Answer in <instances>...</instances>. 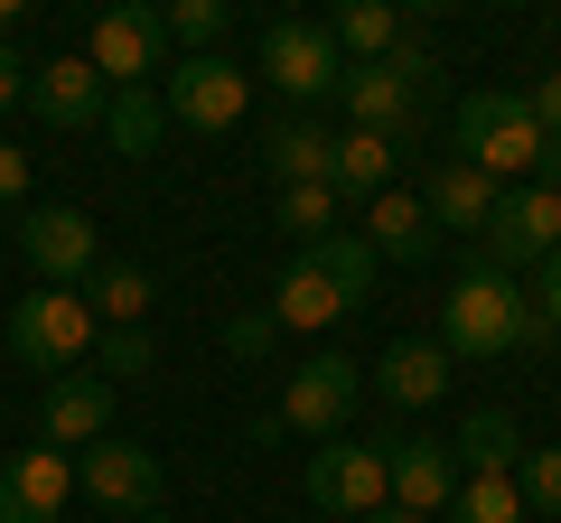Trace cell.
Segmentation results:
<instances>
[{"label": "cell", "instance_id": "cell-14", "mask_svg": "<svg viewBox=\"0 0 561 523\" xmlns=\"http://www.w3.org/2000/svg\"><path fill=\"white\" fill-rule=\"evenodd\" d=\"M113 440V383L103 374H57L38 403V449H94Z\"/></svg>", "mask_w": 561, "mask_h": 523}, {"label": "cell", "instance_id": "cell-39", "mask_svg": "<svg viewBox=\"0 0 561 523\" xmlns=\"http://www.w3.org/2000/svg\"><path fill=\"white\" fill-rule=\"evenodd\" d=\"M10 28H20V0H0V47H10Z\"/></svg>", "mask_w": 561, "mask_h": 523}, {"label": "cell", "instance_id": "cell-19", "mask_svg": "<svg viewBox=\"0 0 561 523\" xmlns=\"http://www.w3.org/2000/svg\"><path fill=\"white\" fill-rule=\"evenodd\" d=\"M496 197H505V187L486 178V168H468V160H440V168H431V187H421V206H431L440 234H486Z\"/></svg>", "mask_w": 561, "mask_h": 523}, {"label": "cell", "instance_id": "cell-17", "mask_svg": "<svg viewBox=\"0 0 561 523\" xmlns=\"http://www.w3.org/2000/svg\"><path fill=\"white\" fill-rule=\"evenodd\" d=\"M383 393V403H402V411H421V403H440L449 393V346L440 337H393L375 356V374H365Z\"/></svg>", "mask_w": 561, "mask_h": 523}, {"label": "cell", "instance_id": "cell-16", "mask_svg": "<svg viewBox=\"0 0 561 523\" xmlns=\"http://www.w3.org/2000/svg\"><path fill=\"white\" fill-rule=\"evenodd\" d=\"M66 496H76L66 449H20V458L0 467V523H57Z\"/></svg>", "mask_w": 561, "mask_h": 523}, {"label": "cell", "instance_id": "cell-20", "mask_svg": "<svg viewBox=\"0 0 561 523\" xmlns=\"http://www.w3.org/2000/svg\"><path fill=\"white\" fill-rule=\"evenodd\" d=\"M262 160H272V187H328V168H337V131H319L309 113H290V121H272Z\"/></svg>", "mask_w": 561, "mask_h": 523}, {"label": "cell", "instance_id": "cell-18", "mask_svg": "<svg viewBox=\"0 0 561 523\" xmlns=\"http://www.w3.org/2000/svg\"><path fill=\"white\" fill-rule=\"evenodd\" d=\"M346 300L337 281L319 271V253H290L280 262V281H272V327H290V337H319V327H337Z\"/></svg>", "mask_w": 561, "mask_h": 523}, {"label": "cell", "instance_id": "cell-3", "mask_svg": "<svg viewBox=\"0 0 561 523\" xmlns=\"http://www.w3.org/2000/svg\"><path fill=\"white\" fill-rule=\"evenodd\" d=\"M356 393H365V364L356 356H309L300 374L280 383V403L262 411V440H280V430H300V440H346V421H356Z\"/></svg>", "mask_w": 561, "mask_h": 523}, {"label": "cell", "instance_id": "cell-23", "mask_svg": "<svg viewBox=\"0 0 561 523\" xmlns=\"http://www.w3.org/2000/svg\"><path fill=\"white\" fill-rule=\"evenodd\" d=\"M328 38H337L346 66H383V57L402 47V10H393V0H337Z\"/></svg>", "mask_w": 561, "mask_h": 523}, {"label": "cell", "instance_id": "cell-15", "mask_svg": "<svg viewBox=\"0 0 561 523\" xmlns=\"http://www.w3.org/2000/svg\"><path fill=\"white\" fill-rule=\"evenodd\" d=\"M383 467H393V504L402 514H449V496H459V458H449L440 440H402V430H383Z\"/></svg>", "mask_w": 561, "mask_h": 523}, {"label": "cell", "instance_id": "cell-37", "mask_svg": "<svg viewBox=\"0 0 561 523\" xmlns=\"http://www.w3.org/2000/svg\"><path fill=\"white\" fill-rule=\"evenodd\" d=\"M10 103H28V66L0 47V113H10Z\"/></svg>", "mask_w": 561, "mask_h": 523}, {"label": "cell", "instance_id": "cell-11", "mask_svg": "<svg viewBox=\"0 0 561 523\" xmlns=\"http://www.w3.org/2000/svg\"><path fill=\"white\" fill-rule=\"evenodd\" d=\"M20 253H28V271H38V290H84L103 271L94 216H76V206H38V216L20 224Z\"/></svg>", "mask_w": 561, "mask_h": 523}, {"label": "cell", "instance_id": "cell-36", "mask_svg": "<svg viewBox=\"0 0 561 523\" xmlns=\"http://www.w3.org/2000/svg\"><path fill=\"white\" fill-rule=\"evenodd\" d=\"M20 197H28V150L0 141V206H20Z\"/></svg>", "mask_w": 561, "mask_h": 523}, {"label": "cell", "instance_id": "cell-28", "mask_svg": "<svg viewBox=\"0 0 561 523\" xmlns=\"http://www.w3.org/2000/svg\"><path fill=\"white\" fill-rule=\"evenodd\" d=\"M440 523H524V486L515 477H459Z\"/></svg>", "mask_w": 561, "mask_h": 523}, {"label": "cell", "instance_id": "cell-21", "mask_svg": "<svg viewBox=\"0 0 561 523\" xmlns=\"http://www.w3.org/2000/svg\"><path fill=\"white\" fill-rule=\"evenodd\" d=\"M356 234L375 243V262H431V234H440V224H431V206H421V197L383 187V197L365 206V224H356Z\"/></svg>", "mask_w": 561, "mask_h": 523}, {"label": "cell", "instance_id": "cell-25", "mask_svg": "<svg viewBox=\"0 0 561 523\" xmlns=\"http://www.w3.org/2000/svg\"><path fill=\"white\" fill-rule=\"evenodd\" d=\"M160 131H169L160 84H131V94H113V103H103V141H113L122 160H150V150H160Z\"/></svg>", "mask_w": 561, "mask_h": 523}, {"label": "cell", "instance_id": "cell-26", "mask_svg": "<svg viewBox=\"0 0 561 523\" xmlns=\"http://www.w3.org/2000/svg\"><path fill=\"white\" fill-rule=\"evenodd\" d=\"M84 309H94V327H140L150 318V271L140 262H103L84 281Z\"/></svg>", "mask_w": 561, "mask_h": 523}, {"label": "cell", "instance_id": "cell-40", "mask_svg": "<svg viewBox=\"0 0 561 523\" xmlns=\"http://www.w3.org/2000/svg\"><path fill=\"white\" fill-rule=\"evenodd\" d=\"M365 523H421V514H402V504H383V514H365Z\"/></svg>", "mask_w": 561, "mask_h": 523}, {"label": "cell", "instance_id": "cell-35", "mask_svg": "<svg viewBox=\"0 0 561 523\" xmlns=\"http://www.w3.org/2000/svg\"><path fill=\"white\" fill-rule=\"evenodd\" d=\"M524 103H534L542 141H561V75H542V84H534V94H524Z\"/></svg>", "mask_w": 561, "mask_h": 523}, {"label": "cell", "instance_id": "cell-24", "mask_svg": "<svg viewBox=\"0 0 561 523\" xmlns=\"http://www.w3.org/2000/svg\"><path fill=\"white\" fill-rule=\"evenodd\" d=\"M393 150L402 141H383V131H337V168H328V187L356 197V206H375L383 187H393Z\"/></svg>", "mask_w": 561, "mask_h": 523}, {"label": "cell", "instance_id": "cell-5", "mask_svg": "<svg viewBox=\"0 0 561 523\" xmlns=\"http://www.w3.org/2000/svg\"><path fill=\"white\" fill-rule=\"evenodd\" d=\"M94 309H84V290H28L20 309H10V356L28 364V374H76L84 356H94Z\"/></svg>", "mask_w": 561, "mask_h": 523}, {"label": "cell", "instance_id": "cell-9", "mask_svg": "<svg viewBox=\"0 0 561 523\" xmlns=\"http://www.w3.org/2000/svg\"><path fill=\"white\" fill-rule=\"evenodd\" d=\"M169 28H160V10H103L94 20V38H84V66H94L103 84H113V94H131V84H160L169 75Z\"/></svg>", "mask_w": 561, "mask_h": 523}, {"label": "cell", "instance_id": "cell-33", "mask_svg": "<svg viewBox=\"0 0 561 523\" xmlns=\"http://www.w3.org/2000/svg\"><path fill=\"white\" fill-rule=\"evenodd\" d=\"M534 318H542V337H561V253L534 271Z\"/></svg>", "mask_w": 561, "mask_h": 523}, {"label": "cell", "instance_id": "cell-10", "mask_svg": "<svg viewBox=\"0 0 561 523\" xmlns=\"http://www.w3.org/2000/svg\"><path fill=\"white\" fill-rule=\"evenodd\" d=\"M337 75H346V57L328 38V20H272L262 28V84H280L290 103L337 94Z\"/></svg>", "mask_w": 561, "mask_h": 523}, {"label": "cell", "instance_id": "cell-1", "mask_svg": "<svg viewBox=\"0 0 561 523\" xmlns=\"http://www.w3.org/2000/svg\"><path fill=\"white\" fill-rule=\"evenodd\" d=\"M440 346H449V364H496L515 346H542L534 290H515L505 271L468 262L459 281H449V300H440Z\"/></svg>", "mask_w": 561, "mask_h": 523}, {"label": "cell", "instance_id": "cell-41", "mask_svg": "<svg viewBox=\"0 0 561 523\" xmlns=\"http://www.w3.org/2000/svg\"><path fill=\"white\" fill-rule=\"evenodd\" d=\"M131 523H160V514H131Z\"/></svg>", "mask_w": 561, "mask_h": 523}, {"label": "cell", "instance_id": "cell-30", "mask_svg": "<svg viewBox=\"0 0 561 523\" xmlns=\"http://www.w3.org/2000/svg\"><path fill=\"white\" fill-rule=\"evenodd\" d=\"M225 20H234L225 0H179V10H160V28H169V38H179V47H187V57H216Z\"/></svg>", "mask_w": 561, "mask_h": 523}, {"label": "cell", "instance_id": "cell-2", "mask_svg": "<svg viewBox=\"0 0 561 523\" xmlns=\"http://www.w3.org/2000/svg\"><path fill=\"white\" fill-rule=\"evenodd\" d=\"M431 94H440V66H431V47H412V38H402L383 66H346L337 75L346 131H383V141H412L421 113H431Z\"/></svg>", "mask_w": 561, "mask_h": 523}, {"label": "cell", "instance_id": "cell-31", "mask_svg": "<svg viewBox=\"0 0 561 523\" xmlns=\"http://www.w3.org/2000/svg\"><path fill=\"white\" fill-rule=\"evenodd\" d=\"M94 356H103V383H113V393H122V374H150V356H160V346H150V327H103V337H94Z\"/></svg>", "mask_w": 561, "mask_h": 523}, {"label": "cell", "instance_id": "cell-13", "mask_svg": "<svg viewBox=\"0 0 561 523\" xmlns=\"http://www.w3.org/2000/svg\"><path fill=\"white\" fill-rule=\"evenodd\" d=\"M103 103H113V84H103L84 57L28 66V113H38L47 131H103Z\"/></svg>", "mask_w": 561, "mask_h": 523}, {"label": "cell", "instance_id": "cell-8", "mask_svg": "<svg viewBox=\"0 0 561 523\" xmlns=\"http://www.w3.org/2000/svg\"><path fill=\"white\" fill-rule=\"evenodd\" d=\"M309 504L337 523H365L393 504V467H383V440H328L309 458Z\"/></svg>", "mask_w": 561, "mask_h": 523}, {"label": "cell", "instance_id": "cell-27", "mask_svg": "<svg viewBox=\"0 0 561 523\" xmlns=\"http://www.w3.org/2000/svg\"><path fill=\"white\" fill-rule=\"evenodd\" d=\"M309 253H319V271L337 281V300H346V309H356L365 290H375V271H383V262H375V243H365L356 224H337V234H319Z\"/></svg>", "mask_w": 561, "mask_h": 523}, {"label": "cell", "instance_id": "cell-7", "mask_svg": "<svg viewBox=\"0 0 561 523\" xmlns=\"http://www.w3.org/2000/svg\"><path fill=\"white\" fill-rule=\"evenodd\" d=\"M160 103H169L179 131H206V141H216V131H234V121H243L253 75H243L234 57H179V66L160 75Z\"/></svg>", "mask_w": 561, "mask_h": 523}, {"label": "cell", "instance_id": "cell-6", "mask_svg": "<svg viewBox=\"0 0 561 523\" xmlns=\"http://www.w3.org/2000/svg\"><path fill=\"white\" fill-rule=\"evenodd\" d=\"M552 253H561V197H552V187H534V178L505 187L496 216H486V234H478V262L515 281V271H542Z\"/></svg>", "mask_w": 561, "mask_h": 523}, {"label": "cell", "instance_id": "cell-12", "mask_svg": "<svg viewBox=\"0 0 561 523\" xmlns=\"http://www.w3.org/2000/svg\"><path fill=\"white\" fill-rule=\"evenodd\" d=\"M76 486L94 504H113V514H160V486L169 477H160V458H150L140 440H94L76 458Z\"/></svg>", "mask_w": 561, "mask_h": 523}, {"label": "cell", "instance_id": "cell-34", "mask_svg": "<svg viewBox=\"0 0 561 523\" xmlns=\"http://www.w3.org/2000/svg\"><path fill=\"white\" fill-rule=\"evenodd\" d=\"M272 337H280V327H272V309H262V318H234V327H225V346H234V356H262Z\"/></svg>", "mask_w": 561, "mask_h": 523}, {"label": "cell", "instance_id": "cell-4", "mask_svg": "<svg viewBox=\"0 0 561 523\" xmlns=\"http://www.w3.org/2000/svg\"><path fill=\"white\" fill-rule=\"evenodd\" d=\"M449 141H459V160L486 168V178H534L542 121H534V103H524V94H505V84H496V94H468V103H459Z\"/></svg>", "mask_w": 561, "mask_h": 523}, {"label": "cell", "instance_id": "cell-32", "mask_svg": "<svg viewBox=\"0 0 561 523\" xmlns=\"http://www.w3.org/2000/svg\"><path fill=\"white\" fill-rule=\"evenodd\" d=\"M524 514H561V449H524Z\"/></svg>", "mask_w": 561, "mask_h": 523}, {"label": "cell", "instance_id": "cell-38", "mask_svg": "<svg viewBox=\"0 0 561 523\" xmlns=\"http://www.w3.org/2000/svg\"><path fill=\"white\" fill-rule=\"evenodd\" d=\"M534 187H552V197H561V141H542V160H534Z\"/></svg>", "mask_w": 561, "mask_h": 523}, {"label": "cell", "instance_id": "cell-29", "mask_svg": "<svg viewBox=\"0 0 561 523\" xmlns=\"http://www.w3.org/2000/svg\"><path fill=\"white\" fill-rule=\"evenodd\" d=\"M272 216H280V234H300V253L319 234H337V187H272Z\"/></svg>", "mask_w": 561, "mask_h": 523}, {"label": "cell", "instance_id": "cell-22", "mask_svg": "<svg viewBox=\"0 0 561 523\" xmlns=\"http://www.w3.org/2000/svg\"><path fill=\"white\" fill-rule=\"evenodd\" d=\"M449 458H459L468 477H515V467H524V430H515V411H496V403L468 411L459 440H449Z\"/></svg>", "mask_w": 561, "mask_h": 523}]
</instances>
